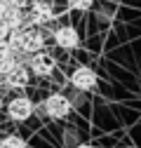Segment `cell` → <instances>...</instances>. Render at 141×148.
I'll list each match as a JSON object with an SVG mask.
<instances>
[{
  "mask_svg": "<svg viewBox=\"0 0 141 148\" xmlns=\"http://www.w3.org/2000/svg\"><path fill=\"white\" fill-rule=\"evenodd\" d=\"M0 19L7 24V28H10V31H21V28H26V12H24V10L7 7V10H5V14L0 16Z\"/></svg>",
  "mask_w": 141,
  "mask_h": 148,
  "instance_id": "cell-8",
  "label": "cell"
},
{
  "mask_svg": "<svg viewBox=\"0 0 141 148\" xmlns=\"http://www.w3.org/2000/svg\"><path fill=\"white\" fill-rule=\"evenodd\" d=\"M54 42L61 47V49H75L80 45V35L73 26H59L54 31Z\"/></svg>",
  "mask_w": 141,
  "mask_h": 148,
  "instance_id": "cell-7",
  "label": "cell"
},
{
  "mask_svg": "<svg viewBox=\"0 0 141 148\" xmlns=\"http://www.w3.org/2000/svg\"><path fill=\"white\" fill-rule=\"evenodd\" d=\"M10 33H12V31L7 28V24L0 19V40H7V38H10Z\"/></svg>",
  "mask_w": 141,
  "mask_h": 148,
  "instance_id": "cell-13",
  "label": "cell"
},
{
  "mask_svg": "<svg viewBox=\"0 0 141 148\" xmlns=\"http://www.w3.org/2000/svg\"><path fill=\"white\" fill-rule=\"evenodd\" d=\"M5 57H19V54L10 47L7 40H0V59H5Z\"/></svg>",
  "mask_w": 141,
  "mask_h": 148,
  "instance_id": "cell-11",
  "label": "cell"
},
{
  "mask_svg": "<svg viewBox=\"0 0 141 148\" xmlns=\"http://www.w3.org/2000/svg\"><path fill=\"white\" fill-rule=\"evenodd\" d=\"M125 148H139V146H125Z\"/></svg>",
  "mask_w": 141,
  "mask_h": 148,
  "instance_id": "cell-16",
  "label": "cell"
},
{
  "mask_svg": "<svg viewBox=\"0 0 141 148\" xmlns=\"http://www.w3.org/2000/svg\"><path fill=\"white\" fill-rule=\"evenodd\" d=\"M0 87H3V75H0Z\"/></svg>",
  "mask_w": 141,
  "mask_h": 148,
  "instance_id": "cell-17",
  "label": "cell"
},
{
  "mask_svg": "<svg viewBox=\"0 0 141 148\" xmlns=\"http://www.w3.org/2000/svg\"><path fill=\"white\" fill-rule=\"evenodd\" d=\"M0 148H26V141L19 134H7L0 139Z\"/></svg>",
  "mask_w": 141,
  "mask_h": 148,
  "instance_id": "cell-9",
  "label": "cell"
},
{
  "mask_svg": "<svg viewBox=\"0 0 141 148\" xmlns=\"http://www.w3.org/2000/svg\"><path fill=\"white\" fill-rule=\"evenodd\" d=\"M31 12L26 16V28L28 26H45L49 21H54V7L49 0H31Z\"/></svg>",
  "mask_w": 141,
  "mask_h": 148,
  "instance_id": "cell-1",
  "label": "cell"
},
{
  "mask_svg": "<svg viewBox=\"0 0 141 148\" xmlns=\"http://www.w3.org/2000/svg\"><path fill=\"white\" fill-rule=\"evenodd\" d=\"M26 64H28L26 68L33 73V75H38V78H49L52 73H54V59H52L45 49L35 52V54H28Z\"/></svg>",
  "mask_w": 141,
  "mask_h": 148,
  "instance_id": "cell-3",
  "label": "cell"
},
{
  "mask_svg": "<svg viewBox=\"0 0 141 148\" xmlns=\"http://www.w3.org/2000/svg\"><path fill=\"white\" fill-rule=\"evenodd\" d=\"M92 5H94V0H68V7L70 10H78V12L92 10Z\"/></svg>",
  "mask_w": 141,
  "mask_h": 148,
  "instance_id": "cell-10",
  "label": "cell"
},
{
  "mask_svg": "<svg viewBox=\"0 0 141 148\" xmlns=\"http://www.w3.org/2000/svg\"><path fill=\"white\" fill-rule=\"evenodd\" d=\"M5 3L10 5V7H16V10H28V5H31V0H5Z\"/></svg>",
  "mask_w": 141,
  "mask_h": 148,
  "instance_id": "cell-12",
  "label": "cell"
},
{
  "mask_svg": "<svg viewBox=\"0 0 141 148\" xmlns=\"http://www.w3.org/2000/svg\"><path fill=\"white\" fill-rule=\"evenodd\" d=\"M5 110H7V118L12 122H26L33 115V101L26 94H16V97H12L7 101Z\"/></svg>",
  "mask_w": 141,
  "mask_h": 148,
  "instance_id": "cell-2",
  "label": "cell"
},
{
  "mask_svg": "<svg viewBox=\"0 0 141 148\" xmlns=\"http://www.w3.org/2000/svg\"><path fill=\"white\" fill-rule=\"evenodd\" d=\"M45 113H47V118H52V120H61V118H66L68 113H70V101H68V97L66 94H59V92H54V94H49L47 99H45Z\"/></svg>",
  "mask_w": 141,
  "mask_h": 148,
  "instance_id": "cell-4",
  "label": "cell"
},
{
  "mask_svg": "<svg viewBox=\"0 0 141 148\" xmlns=\"http://www.w3.org/2000/svg\"><path fill=\"white\" fill-rule=\"evenodd\" d=\"M3 106H5V103H3V97H0V110H3Z\"/></svg>",
  "mask_w": 141,
  "mask_h": 148,
  "instance_id": "cell-15",
  "label": "cell"
},
{
  "mask_svg": "<svg viewBox=\"0 0 141 148\" xmlns=\"http://www.w3.org/2000/svg\"><path fill=\"white\" fill-rule=\"evenodd\" d=\"M68 82H70V87L78 89V92H92L97 87V73L90 66H78L73 73H70Z\"/></svg>",
  "mask_w": 141,
  "mask_h": 148,
  "instance_id": "cell-5",
  "label": "cell"
},
{
  "mask_svg": "<svg viewBox=\"0 0 141 148\" xmlns=\"http://www.w3.org/2000/svg\"><path fill=\"white\" fill-rule=\"evenodd\" d=\"M73 148H92L90 143H78V146H73Z\"/></svg>",
  "mask_w": 141,
  "mask_h": 148,
  "instance_id": "cell-14",
  "label": "cell"
},
{
  "mask_svg": "<svg viewBox=\"0 0 141 148\" xmlns=\"http://www.w3.org/2000/svg\"><path fill=\"white\" fill-rule=\"evenodd\" d=\"M28 82H31V71H28L24 64L14 66L10 73H5V75H3V85H5L7 89H14V92L26 89Z\"/></svg>",
  "mask_w": 141,
  "mask_h": 148,
  "instance_id": "cell-6",
  "label": "cell"
}]
</instances>
